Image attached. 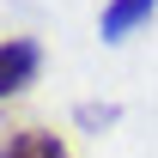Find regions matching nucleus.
I'll use <instances>...</instances> for the list:
<instances>
[{"mask_svg": "<svg viewBox=\"0 0 158 158\" xmlns=\"http://www.w3.org/2000/svg\"><path fill=\"white\" fill-rule=\"evenodd\" d=\"M43 73V49L31 37H0V103L19 98L24 85Z\"/></svg>", "mask_w": 158, "mask_h": 158, "instance_id": "nucleus-1", "label": "nucleus"}, {"mask_svg": "<svg viewBox=\"0 0 158 158\" xmlns=\"http://www.w3.org/2000/svg\"><path fill=\"white\" fill-rule=\"evenodd\" d=\"M152 12H158V0H110L103 19H98V37L103 43H128L140 24H152Z\"/></svg>", "mask_w": 158, "mask_h": 158, "instance_id": "nucleus-2", "label": "nucleus"}, {"mask_svg": "<svg viewBox=\"0 0 158 158\" xmlns=\"http://www.w3.org/2000/svg\"><path fill=\"white\" fill-rule=\"evenodd\" d=\"M0 158H73V152H67V140L49 134V128H19V134L0 140Z\"/></svg>", "mask_w": 158, "mask_h": 158, "instance_id": "nucleus-3", "label": "nucleus"}]
</instances>
